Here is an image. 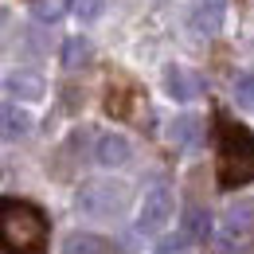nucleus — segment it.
Wrapping results in <instances>:
<instances>
[{
	"instance_id": "f257e3e1",
	"label": "nucleus",
	"mask_w": 254,
	"mask_h": 254,
	"mask_svg": "<svg viewBox=\"0 0 254 254\" xmlns=\"http://www.w3.org/2000/svg\"><path fill=\"white\" fill-rule=\"evenodd\" d=\"M51 223L28 199H0V251L4 254H47Z\"/></svg>"
},
{
	"instance_id": "1a4fd4ad",
	"label": "nucleus",
	"mask_w": 254,
	"mask_h": 254,
	"mask_svg": "<svg viewBox=\"0 0 254 254\" xmlns=\"http://www.w3.org/2000/svg\"><path fill=\"white\" fill-rule=\"evenodd\" d=\"M4 86H8V94L20 98V102H35V98H43V78H39L35 70H12Z\"/></svg>"
},
{
	"instance_id": "39448f33",
	"label": "nucleus",
	"mask_w": 254,
	"mask_h": 254,
	"mask_svg": "<svg viewBox=\"0 0 254 254\" xmlns=\"http://www.w3.org/2000/svg\"><path fill=\"white\" fill-rule=\"evenodd\" d=\"M28 133H32L28 110L16 106V102H0V137H4V141H20V137H28Z\"/></svg>"
},
{
	"instance_id": "20e7f679",
	"label": "nucleus",
	"mask_w": 254,
	"mask_h": 254,
	"mask_svg": "<svg viewBox=\"0 0 254 254\" xmlns=\"http://www.w3.org/2000/svg\"><path fill=\"white\" fill-rule=\"evenodd\" d=\"M126 191L114 188V184H90V188L78 191V211H86V215H110V211H118L114 203L122 199Z\"/></svg>"
},
{
	"instance_id": "dca6fc26",
	"label": "nucleus",
	"mask_w": 254,
	"mask_h": 254,
	"mask_svg": "<svg viewBox=\"0 0 254 254\" xmlns=\"http://www.w3.org/2000/svg\"><path fill=\"white\" fill-rule=\"evenodd\" d=\"M235 98H239V106H254V70H243L235 78Z\"/></svg>"
},
{
	"instance_id": "4468645a",
	"label": "nucleus",
	"mask_w": 254,
	"mask_h": 254,
	"mask_svg": "<svg viewBox=\"0 0 254 254\" xmlns=\"http://www.w3.org/2000/svg\"><path fill=\"white\" fill-rule=\"evenodd\" d=\"M254 223V203H235L227 207V231H243Z\"/></svg>"
},
{
	"instance_id": "6ab92c4d",
	"label": "nucleus",
	"mask_w": 254,
	"mask_h": 254,
	"mask_svg": "<svg viewBox=\"0 0 254 254\" xmlns=\"http://www.w3.org/2000/svg\"><path fill=\"white\" fill-rule=\"evenodd\" d=\"M211 251H215V254H243L231 239H215V247H211Z\"/></svg>"
},
{
	"instance_id": "7ed1b4c3",
	"label": "nucleus",
	"mask_w": 254,
	"mask_h": 254,
	"mask_svg": "<svg viewBox=\"0 0 254 254\" xmlns=\"http://www.w3.org/2000/svg\"><path fill=\"white\" fill-rule=\"evenodd\" d=\"M172 215V191L168 188H153L145 195L141 211H137V235H160L164 223Z\"/></svg>"
},
{
	"instance_id": "2eb2a0df",
	"label": "nucleus",
	"mask_w": 254,
	"mask_h": 254,
	"mask_svg": "<svg viewBox=\"0 0 254 254\" xmlns=\"http://www.w3.org/2000/svg\"><path fill=\"white\" fill-rule=\"evenodd\" d=\"M32 12H35V20H47V24H51V20H59L66 12V0H35Z\"/></svg>"
},
{
	"instance_id": "a211bd4d",
	"label": "nucleus",
	"mask_w": 254,
	"mask_h": 254,
	"mask_svg": "<svg viewBox=\"0 0 254 254\" xmlns=\"http://www.w3.org/2000/svg\"><path fill=\"white\" fill-rule=\"evenodd\" d=\"M157 254H191V243L184 235H168V239L157 243Z\"/></svg>"
},
{
	"instance_id": "f3484780",
	"label": "nucleus",
	"mask_w": 254,
	"mask_h": 254,
	"mask_svg": "<svg viewBox=\"0 0 254 254\" xmlns=\"http://www.w3.org/2000/svg\"><path fill=\"white\" fill-rule=\"evenodd\" d=\"M66 8H70L78 20H98V16H102V0H66Z\"/></svg>"
},
{
	"instance_id": "6e6552de",
	"label": "nucleus",
	"mask_w": 254,
	"mask_h": 254,
	"mask_svg": "<svg viewBox=\"0 0 254 254\" xmlns=\"http://www.w3.org/2000/svg\"><path fill=\"white\" fill-rule=\"evenodd\" d=\"M63 254H118V247L102 235H90V231H74L63 243Z\"/></svg>"
},
{
	"instance_id": "ddd939ff",
	"label": "nucleus",
	"mask_w": 254,
	"mask_h": 254,
	"mask_svg": "<svg viewBox=\"0 0 254 254\" xmlns=\"http://www.w3.org/2000/svg\"><path fill=\"white\" fill-rule=\"evenodd\" d=\"M86 59H90V43H86L82 35H70V39L63 43V66L66 70H78Z\"/></svg>"
},
{
	"instance_id": "f03ea898",
	"label": "nucleus",
	"mask_w": 254,
	"mask_h": 254,
	"mask_svg": "<svg viewBox=\"0 0 254 254\" xmlns=\"http://www.w3.org/2000/svg\"><path fill=\"white\" fill-rule=\"evenodd\" d=\"M254 180V133L231 118H219V184L239 188Z\"/></svg>"
},
{
	"instance_id": "0eeeda50",
	"label": "nucleus",
	"mask_w": 254,
	"mask_h": 254,
	"mask_svg": "<svg viewBox=\"0 0 254 254\" xmlns=\"http://www.w3.org/2000/svg\"><path fill=\"white\" fill-rule=\"evenodd\" d=\"M129 153H133V145H129L122 133H106V137L98 141V149H94L98 164H106V168H118V164H126Z\"/></svg>"
},
{
	"instance_id": "9d476101",
	"label": "nucleus",
	"mask_w": 254,
	"mask_h": 254,
	"mask_svg": "<svg viewBox=\"0 0 254 254\" xmlns=\"http://www.w3.org/2000/svg\"><path fill=\"white\" fill-rule=\"evenodd\" d=\"M223 28V4L219 0H207L191 12V32L195 35H215Z\"/></svg>"
},
{
	"instance_id": "423d86ee",
	"label": "nucleus",
	"mask_w": 254,
	"mask_h": 254,
	"mask_svg": "<svg viewBox=\"0 0 254 254\" xmlns=\"http://www.w3.org/2000/svg\"><path fill=\"white\" fill-rule=\"evenodd\" d=\"M180 235H184L188 243H207V239H211V215H207V207H199V203L184 207Z\"/></svg>"
},
{
	"instance_id": "9b49d317",
	"label": "nucleus",
	"mask_w": 254,
	"mask_h": 254,
	"mask_svg": "<svg viewBox=\"0 0 254 254\" xmlns=\"http://www.w3.org/2000/svg\"><path fill=\"white\" fill-rule=\"evenodd\" d=\"M164 86H168V94L176 98V102H188V98H195V78H191L184 66H168L164 70Z\"/></svg>"
},
{
	"instance_id": "f8f14e48",
	"label": "nucleus",
	"mask_w": 254,
	"mask_h": 254,
	"mask_svg": "<svg viewBox=\"0 0 254 254\" xmlns=\"http://www.w3.org/2000/svg\"><path fill=\"white\" fill-rule=\"evenodd\" d=\"M168 137H172L180 149H191V145H195V137H199V122H195L191 114H184V118H176V122H172Z\"/></svg>"
}]
</instances>
